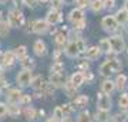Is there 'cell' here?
Here are the masks:
<instances>
[{
	"mask_svg": "<svg viewBox=\"0 0 128 122\" xmlns=\"http://www.w3.org/2000/svg\"><path fill=\"white\" fill-rule=\"evenodd\" d=\"M10 33V24L9 21H0V36L6 37Z\"/></svg>",
	"mask_w": 128,
	"mask_h": 122,
	"instance_id": "obj_29",
	"label": "cell"
},
{
	"mask_svg": "<svg viewBox=\"0 0 128 122\" xmlns=\"http://www.w3.org/2000/svg\"><path fill=\"white\" fill-rule=\"evenodd\" d=\"M44 84H46V81H44V78L41 77V75H37L36 78H33V81H32V85L36 90H41L44 87Z\"/></svg>",
	"mask_w": 128,
	"mask_h": 122,
	"instance_id": "obj_27",
	"label": "cell"
},
{
	"mask_svg": "<svg viewBox=\"0 0 128 122\" xmlns=\"http://www.w3.org/2000/svg\"><path fill=\"white\" fill-rule=\"evenodd\" d=\"M54 41H56V44L57 45H63L66 41H67V31L66 30H61V31L58 33H56V37H54Z\"/></svg>",
	"mask_w": 128,
	"mask_h": 122,
	"instance_id": "obj_23",
	"label": "cell"
},
{
	"mask_svg": "<svg viewBox=\"0 0 128 122\" xmlns=\"http://www.w3.org/2000/svg\"><path fill=\"white\" fill-rule=\"evenodd\" d=\"M86 72H87V71H86ZM84 78H86L87 81H91V80H92V74H91V72H87V74H84Z\"/></svg>",
	"mask_w": 128,
	"mask_h": 122,
	"instance_id": "obj_46",
	"label": "cell"
},
{
	"mask_svg": "<svg viewBox=\"0 0 128 122\" xmlns=\"http://www.w3.org/2000/svg\"><path fill=\"white\" fill-rule=\"evenodd\" d=\"M47 122H57V121H56L54 118H50V119H48V121H47Z\"/></svg>",
	"mask_w": 128,
	"mask_h": 122,
	"instance_id": "obj_49",
	"label": "cell"
},
{
	"mask_svg": "<svg viewBox=\"0 0 128 122\" xmlns=\"http://www.w3.org/2000/svg\"><path fill=\"white\" fill-rule=\"evenodd\" d=\"M20 64H22V67H23V70H32V68L34 67V61H33L32 58H28L27 55H26L24 58H22Z\"/></svg>",
	"mask_w": 128,
	"mask_h": 122,
	"instance_id": "obj_30",
	"label": "cell"
},
{
	"mask_svg": "<svg viewBox=\"0 0 128 122\" xmlns=\"http://www.w3.org/2000/svg\"><path fill=\"white\" fill-rule=\"evenodd\" d=\"M38 1H41V3H46V1H48V0H38Z\"/></svg>",
	"mask_w": 128,
	"mask_h": 122,
	"instance_id": "obj_51",
	"label": "cell"
},
{
	"mask_svg": "<svg viewBox=\"0 0 128 122\" xmlns=\"http://www.w3.org/2000/svg\"><path fill=\"white\" fill-rule=\"evenodd\" d=\"M7 21H9L10 27L18 28L23 23V14L18 9H13L9 11V17H7Z\"/></svg>",
	"mask_w": 128,
	"mask_h": 122,
	"instance_id": "obj_3",
	"label": "cell"
},
{
	"mask_svg": "<svg viewBox=\"0 0 128 122\" xmlns=\"http://www.w3.org/2000/svg\"><path fill=\"white\" fill-rule=\"evenodd\" d=\"M76 4H77L78 9H84L90 4V0H76Z\"/></svg>",
	"mask_w": 128,
	"mask_h": 122,
	"instance_id": "obj_39",
	"label": "cell"
},
{
	"mask_svg": "<svg viewBox=\"0 0 128 122\" xmlns=\"http://www.w3.org/2000/svg\"><path fill=\"white\" fill-rule=\"evenodd\" d=\"M84 27H86V18H84V20H80V21H77L74 24V28H76V30H82Z\"/></svg>",
	"mask_w": 128,
	"mask_h": 122,
	"instance_id": "obj_43",
	"label": "cell"
},
{
	"mask_svg": "<svg viewBox=\"0 0 128 122\" xmlns=\"http://www.w3.org/2000/svg\"><path fill=\"white\" fill-rule=\"evenodd\" d=\"M111 98L110 95L104 94V92H100L97 95V107L98 109H104V111H110L111 109Z\"/></svg>",
	"mask_w": 128,
	"mask_h": 122,
	"instance_id": "obj_5",
	"label": "cell"
},
{
	"mask_svg": "<svg viewBox=\"0 0 128 122\" xmlns=\"http://www.w3.org/2000/svg\"><path fill=\"white\" fill-rule=\"evenodd\" d=\"M60 55H61V51L57 50V51L54 53V61H60Z\"/></svg>",
	"mask_w": 128,
	"mask_h": 122,
	"instance_id": "obj_45",
	"label": "cell"
},
{
	"mask_svg": "<svg viewBox=\"0 0 128 122\" xmlns=\"http://www.w3.org/2000/svg\"><path fill=\"white\" fill-rule=\"evenodd\" d=\"M30 102H32V97L30 95H23L22 100H20V104L22 105H30Z\"/></svg>",
	"mask_w": 128,
	"mask_h": 122,
	"instance_id": "obj_41",
	"label": "cell"
},
{
	"mask_svg": "<svg viewBox=\"0 0 128 122\" xmlns=\"http://www.w3.org/2000/svg\"><path fill=\"white\" fill-rule=\"evenodd\" d=\"M127 81H128V78L125 74H118L117 75V78H115V88H118L120 91H122L127 88Z\"/></svg>",
	"mask_w": 128,
	"mask_h": 122,
	"instance_id": "obj_18",
	"label": "cell"
},
{
	"mask_svg": "<svg viewBox=\"0 0 128 122\" xmlns=\"http://www.w3.org/2000/svg\"><path fill=\"white\" fill-rule=\"evenodd\" d=\"M50 71H51V74H58V72H63L64 71V64L61 63V61H54V63L51 64Z\"/></svg>",
	"mask_w": 128,
	"mask_h": 122,
	"instance_id": "obj_26",
	"label": "cell"
},
{
	"mask_svg": "<svg viewBox=\"0 0 128 122\" xmlns=\"http://www.w3.org/2000/svg\"><path fill=\"white\" fill-rule=\"evenodd\" d=\"M53 118H54L57 122H61L64 119V114L63 111H61V107H57V108H54V111H53Z\"/></svg>",
	"mask_w": 128,
	"mask_h": 122,
	"instance_id": "obj_33",
	"label": "cell"
},
{
	"mask_svg": "<svg viewBox=\"0 0 128 122\" xmlns=\"http://www.w3.org/2000/svg\"><path fill=\"white\" fill-rule=\"evenodd\" d=\"M73 105L71 104H64V105H61V111H63V114H64V117L67 118V117H70L71 114H73Z\"/></svg>",
	"mask_w": 128,
	"mask_h": 122,
	"instance_id": "obj_36",
	"label": "cell"
},
{
	"mask_svg": "<svg viewBox=\"0 0 128 122\" xmlns=\"http://www.w3.org/2000/svg\"><path fill=\"white\" fill-rule=\"evenodd\" d=\"M70 81H71L74 85L78 88V87L82 85V84H84V81H86V78H84V72H81V71L74 72L73 75H71V78H70Z\"/></svg>",
	"mask_w": 128,
	"mask_h": 122,
	"instance_id": "obj_19",
	"label": "cell"
},
{
	"mask_svg": "<svg viewBox=\"0 0 128 122\" xmlns=\"http://www.w3.org/2000/svg\"><path fill=\"white\" fill-rule=\"evenodd\" d=\"M24 114H26V118H27L28 121H34V119L37 118L36 109L32 108V107H27V108H26V111H24Z\"/></svg>",
	"mask_w": 128,
	"mask_h": 122,
	"instance_id": "obj_32",
	"label": "cell"
},
{
	"mask_svg": "<svg viewBox=\"0 0 128 122\" xmlns=\"http://www.w3.org/2000/svg\"><path fill=\"white\" fill-rule=\"evenodd\" d=\"M64 4H73V3H76V0H63Z\"/></svg>",
	"mask_w": 128,
	"mask_h": 122,
	"instance_id": "obj_47",
	"label": "cell"
},
{
	"mask_svg": "<svg viewBox=\"0 0 128 122\" xmlns=\"http://www.w3.org/2000/svg\"><path fill=\"white\" fill-rule=\"evenodd\" d=\"M114 90H115V82L114 81H111V80L102 81V84H101V92H104V94H107V95H111L114 92Z\"/></svg>",
	"mask_w": 128,
	"mask_h": 122,
	"instance_id": "obj_15",
	"label": "cell"
},
{
	"mask_svg": "<svg viewBox=\"0 0 128 122\" xmlns=\"http://www.w3.org/2000/svg\"><path fill=\"white\" fill-rule=\"evenodd\" d=\"M98 48L101 50V53H110L111 51V45H110L108 38H102V40H100V43H98Z\"/></svg>",
	"mask_w": 128,
	"mask_h": 122,
	"instance_id": "obj_25",
	"label": "cell"
},
{
	"mask_svg": "<svg viewBox=\"0 0 128 122\" xmlns=\"http://www.w3.org/2000/svg\"><path fill=\"white\" fill-rule=\"evenodd\" d=\"M68 20L73 24H76L77 21H80V20H84V11H82V9H73L71 11L68 13Z\"/></svg>",
	"mask_w": 128,
	"mask_h": 122,
	"instance_id": "obj_12",
	"label": "cell"
},
{
	"mask_svg": "<svg viewBox=\"0 0 128 122\" xmlns=\"http://www.w3.org/2000/svg\"><path fill=\"white\" fill-rule=\"evenodd\" d=\"M121 68H122V64H121L120 60L108 58L107 61H104V63L100 65V74L102 77H110L111 74L121 71Z\"/></svg>",
	"mask_w": 128,
	"mask_h": 122,
	"instance_id": "obj_1",
	"label": "cell"
},
{
	"mask_svg": "<svg viewBox=\"0 0 128 122\" xmlns=\"http://www.w3.org/2000/svg\"><path fill=\"white\" fill-rule=\"evenodd\" d=\"M22 97H23V92L18 90V88L10 90L7 92V101H9L10 104H18L20 100H22Z\"/></svg>",
	"mask_w": 128,
	"mask_h": 122,
	"instance_id": "obj_11",
	"label": "cell"
},
{
	"mask_svg": "<svg viewBox=\"0 0 128 122\" xmlns=\"http://www.w3.org/2000/svg\"><path fill=\"white\" fill-rule=\"evenodd\" d=\"M63 4H64L63 0H51V7L54 10H60Z\"/></svg>",
	"mask_w": 128,
	"mask_h": 122,
	"instance_id": "obj_38",
	"label": "cell"
},
{
	"mask_svg": "<svg viewBox=\"0 0 128 122\" xmlns=\"http://www.w3.org/2000/svg\"><path fill=\"white\" fill-rule=\"evenodd\" d=\"M115 6V0H104V9L111 10Z\"/></svg>",
	"mask_w": 128,
	"mask_h": 122,
	"instance_id": "obj_42",
	"label": "cell"
},
{
	"mask_svg": "<svg viewBox=\"0 0 128 122\" xmlns=\"http://www.w3.org/2000/svg\"><path fill=\"white\" fill-rule=\"evenodd\" d=\"M108 41H110V45H111V51H114V53H121L125 48V43H124L122 37L112 36L108 38Z\"/></svg>",
	"mask_w": 128,
	"mask_h": 122,
	"instance_id": "obj_6",
	"label": "cell"
},
{
	"mask_svg": "<svg viewBox=\"0 0 128 122\" xmlns=\"http://www.w3.org/2000/svg\"><path fill=\"white\" fill-rule=\"evenodd\" d=\"M50 23L47 21V20H37L34 21V28H33V31L37 33V34H44L50 30Z\"/></svg>",
	"mask_w": 128,
	"mask_h": 122,
	"instance_id": "obj_10",
	"label": "cell"
},
{
	"mask_svg": "<svg viewBox=\"0 0 128 122\" xmlns=\"http://www.w3.org/2000/svg\"><path fill=\"white\" fill-rule=\"evenodd\" d=\"M61 122H70V121H68V119H63Z\"/></svg>",
	"mask_w": 128,
	"mask_h": 122,
	"instance_id": "obj_52",
	"label": "cell"
},
{
	"mask_svg": "<svg viewBox=\"0 0 128 122\" xmlns=\"http://www.w3.org/2000/svg\"><path fill=\"white\" fill-rule=\"evenodd\" d=\"M100 55H101V50L98 47H90L86 51V58L87 60H98Z\"/></svg>",
	"mask_w": 128,
	"mask_h": 122,
	"instance_id": "obj_20",
	"label": "cell"
},
{
	"mask_svg": "<svg viewBox=\"0 0 128 122\" xmlns=\"http://www.w3.org/2000/svg\"><path fill=\"white\" fill-rule=\"evenodd\" d=\"M22 1H23V4H26L30 9H34L37 6V3H38V0H22Z\"/></svg>",
	"mask_w": 128,
	"mask_h": 122,
	"instance_id": "obj_37",
	"label": "cell"
},
{
	"mask_svg": "<svg viewBox=\"0 0 128 122\" xmlns=\"http://www.w3.org/2000/svg\"><path fill=\"white\" fill-rule=\"evenodd\" d=\"M111 122H125V115H115Z\"/></svg>",
	"mask_w": 128,
	"mask_h": 122,
	"instance_id": "obj_44",
	"label": "cell"
},
{
	"mask_svg": "<svg viewBox=\"0 0 128 122\" xmlns=\"http://www.w3.org/2000/svg\"><path fill=\"white\" fill-rule=\"evenodd\" d=\"M87 104H88V97H87V95H78L71 105H73V108L82 109V108H86V107H87Z\"/></svg>",
	"mask_w": 128,
	"mask_h": 122,
	"instance_id": "obj_16",
	"label": "cell"
},
{
	"mask_svg": "<svg viewBox=\"0 0 128 122\" xmlns=\"http://www.w3.org/2000/svg\"><path fill=\"white\" fill-rule=\"evenodd\" d=\"M64 91H66V94H67V97H74L76 95V92H77V87L74 85L71 81L66 82V85H64Z\"/></svg>",
	"mask_w": 128,
	"mask_h": 122,
	"instance_id": "obj_24",
	"label": "cell"
},
{
	"mask_svg": "<svg viewBox=\"0 0 128 122\" xmlns=\"http://www.w3.org/2000/svg\"><path fill=\"white\" fill-rule=\"evenodd\" d=\"M6 115H7V105L0 102V119L3 117H6Z\"/></svg>",
	"mask_w": 128,
	"mask_h": 122,
	"instance_id": "obj_40",
	"label": "cell"
},
{
	"mask_svg": "<svg viewBox=\"0 0 128 122\" xmlns=\"http://www.w3.org/2000/svg\"><path fill=\"white\" fill-rule=\"evenodd\" d=\"M14 54H16V57H17L18 60L24 58V57L27 55V48H26V45H20V47H17L16 51H14Z\"/></svg>",
	"mask_w": 128,
	"mask_h": 122,
	"instance_id": "obj_31",
	"label": "cell"
},
{
	"mask_svg": "<svg viewBox=\"0 0 128 122\" xmlns=\"http://www.w3.org/2000/svg\"><path fill=\"white\" fill-rule=\"evenodd\" d=\"M114 17L117 20V23H118V26H124V24L128 23V11L125 9H120V10H117Z\"/></svg>",
	"mask_w": 128,
	"mask_h": 122,
	"instance_id": "obj_14",
	"label": "cell"
},
{
	"mask_svg": "<svg viewBox=\"0 0 128 122\" xmlns=\"http://www.w3.org/2000/svg\"><path fill=\"white\" fill-rule=\"evenodd\" d=\"M86 51V41L82 40V38H77V40H73L71 43L67 44L66 47V54L68 55V57H77L80 55L81 53Z\"/></svg>",
	"mask_w": 128,
	"mask_h": 122,
	"instance_id": "obj_2",
	"label": "cell"
},
{
	"mask_svg": "<svg viewBox=\"0 0 128 122\" xmlns=\"http://www.w3.org/2000/svg\"><path fill=\"white\" fill-rule=\"evenodd\" d=\"M101 26H102L105 31H115L118 28V23H117L114 16H105L101 20Z\"/></svg>",
	"mask_w": 128,
	"mask_h": 122,
	"instance_id": "obj_7",
	"label": "cell"
},
{
	"mask_svg": "<svg viewBox=\"0 0 128 122\" xmlns=\"http://www.w3.org/2000/svg\"><path fill=\"white\" fill-rule=\"evenodd\" d=\"M127 28H128V23H127Z\"/></svg>",
	"mask_w": 128,
	"mask_h": 122,
	"instance_id": "obj_54",
	"label": "cell"
},
{
	"mask_svg": "<svg viewBox=\"0 0 128 122\" xmlns=\"http://www.w3.org/2000/svg\"><path fill=\"white\" fill-rule=\"evenodd\" d=\"M77 122H92V118H91V115H90L88 111H82V112L78 114Z\"/></svg>",
	"mask_w": 128,
	"mask_h": 122,
	"instance_id": "obj_28",
	"label": "cell"
},
{
	"mask_svg": "<svg viewBox=\"0 0 128 122\" xmlns=\"http://www.w3.org/2000/svg\"><path fill=\"white\" fill-rule=\"evenodd\" d=\"M46 20L48 23H50L51 26H54V24H58L61 20H63V14H61V11L60 10H54V9H51L48 13H47L46 16Z\"/></svg>",
	"mask_w": 128,
	"mask_h": 122,
	"instance_id": "obj_9",
	"label": "cell"
},
{
	"mask_svg": "<svg viewBox=\"0 0 128 122\" xmlns=\"http://www.w3.org/2000/svg\"><path fill=\"white\" fill-rule=\"evenodd\" d=\"M0 20H2V11H0Z\"/></svg>",
	"mask_w": 128,
	"mask_h": 122,
	"instance_id": "obj_53",
	"label": "cell"
},
{
	"mask_svg": "<svg viewBox=\"0 0 128 122\" xmlns=\"http://www.w3.org/2000/svg\"><path fill=\"white\" fill-rule=\"evenodd\" d=\"M17 84L20 87H28L32 85V81H33V74H32V70H22L18 72L17 75Z\"/></svg>",
	"mask_w": 128,
	"mask_h": 122,
	"instance_id": "obj_4",
	"label": "cell"
},
{
	"mask_svg": "<svg viewBox=\"0 0 128 122\" xmlns=\"http://www.w3.org/2000/svg\"><path fill=\"white\" fill-rule=\"evenodd\" d=\"M33 50L36 53V55L38 57H44L47 54V47H46V43L43 40H37L34 43V47H33Z\"/></svg>",
	"mask_w": 128,
	"mask_h": 122,
	"instance_id": "obj_13",
	"label": "cell"
},
{
	"mask_svg": "<svg viewBox=\"0 0 128 122\" xmlns=\"http://www.w3.org/2000/svg\"><path fill=\"white\" fill-rule=\"evenodd\" d=\"M90 9L94 11V13H98L104 9V0H91L90 1Z\"/></svg>",
	"mask_w": 128,
	"mask_h": 122,
	"instance_id": "obj_22",
	"label": "cell"
},
{
	"mask_svg": "<svg viewBox=\"0 0 128 122\" xmlns=\"http://www.w3.org/2000/svg\"><path fill=\"white\" fill-rule=\"evenodd\" d=\"M124 9H125V10H127V11H128V0H127V1H125V6H124Z\"/></svg>",
	"mask_w": 128,
	"mask_h": 122,
	"instance_id": "obj_48",
	"label": "cell"
},
{
	"mask_svg": "<svg viewBox=\"0 0 128 122\" xmlns=\"http://www.w3.org/2000/svg\"><path fill=\"white\" fill-rule=\"evenodd\" d=\"M110 119V111H104V109H98L96 114V121L97 122H108Z\"/></svg>",
	"mask_w": 128,
	"mask_h": 122,
	"instance_id": "obj_21",
	"label": "cell"
},
{
	"mask_svg": "<svg viewBox=\"0 0 128 122\" xmlns=\"http://www.w3.org/2000/svg\"><path fill=\"white\" fill-rule=\"evenodd\" d=\"M118 105H120L121 109H125V111H127L128 109V94H122L121 97H120Z\"/></svg>",
	"mask_w": 128,
	"mask_h": 122,
	"instance_id": "obj_34",
	"label": "cell"
},
{
	"mask_svg": "<svg viewBox=\"0 0 128 122\" xmlns=\"http://www.w3.org/2000/svg\"><path fill=\"white\" fill-rule=\"evenodd\" d=\"M66 75H64L63 72H58V74H51L50 75V84H53L54 88H61V87L66 85Z\"/></svg>",
	"mask_w": 128,
	"mask_h": 122,
	"instance_id": "obj_8",
	"label": "cell"
},
{
	"mask_svg": "<svg viewBox=\"0 0 128 122\" xmlns=\"http://www.w3.org/2000/svg\"><path fill=\"white\" fill-rule=\"evenodd\" d=\"M7 0H0V4H3V3H6Z\"/></svg>",
	"mask_w": 128,
	"mask_h": 122,
	"instance_id": "obj_50",
	"label": "cell"
},
{
	"mask_svg": "<svg viewBox=\"0 0 128 122\" xmlns=\"http://www.w3.org/2000/svg\"><path fill=\"white\" fill-rule=\"evenodd\" d=\"M7 114L13 115V117L18 115V114H20V108L17 107V104H9L7 105Z\"/></svg>",
	"mask_w": 128,
	"mask_h": 122,
	"instance_id": "obj_35",
	"label": "cell"
},
{
	"mask_svg": "<svg viewBox=\"0 0 128 122\" xmlns=\"http://www.w3.org/2000/svg\"><path fill=\"white\" fill-rule=\"evenodd\" d=\"M16 54H14V51H6L4 54H3V64H4L6 67H12L14 63H16Z\"/></svg>",
	"mask_w": 128,
	"mask_h": 122,
	"instance_id": "obj_17",
	"label": "cell"
}]
</instances>
